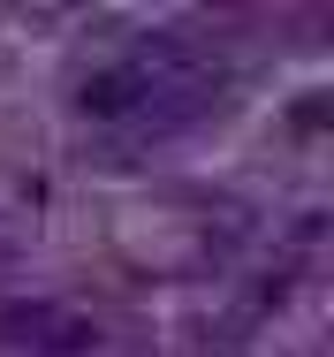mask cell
Listing matches in <instances>:
<instances>
[{
    "label": "cell",
    "instance_id": "6da1fadb",
    "mask_svg": "<svg viewBox=\"0 0 334 357\" xmlns=\"http://www.w3.org/2000/svg\"><path fill=\"white\" fill-rule=\"evenodd\" d=\"M84 107L107 114V122H114V114H144V107H152V84H144L130 61H122V69H99L91 84H84Z\"/></svg>",
    "mask_w": 334,
    "mask_h": 357
}]
</instances>
